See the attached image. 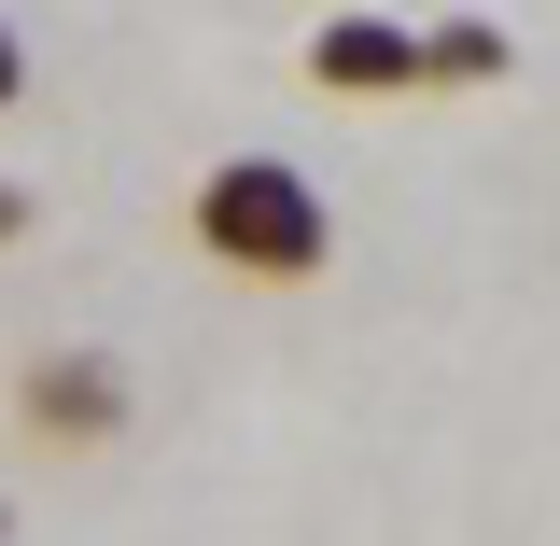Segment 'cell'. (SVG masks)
Wrapping results in <instances>:
<instances>
[{
  "label": "cell",
  "mask_w": 560,
  "mask_h": 546,
  "mask_svg": "<svg viewBox=\"0 0 560 546\" xmlns=\"http://www.w3.org/2000/svg\"><path fill=\"white\" fill-rule=\"evenodd\" d=\"M183 239H197L224 280H267V294H294V280L337 267V210H323L308 169H280V154H224V169H197Z\"/></svg>",
  "instance_id": "6da1fadb"
},
{
  "label": "cell",
  "mask_w": 560,
  "mask_h": 546,
  "mask_svg": "<svg viewBox=\"0 0 560 546\" xmlns=\"http://www.w3.org/2000/svg\"><path fill=\"white\" fill-rule=\"evenodd\" d=\"M14 434L28 449H113L127 434V364L113 350H43L14 379Z\"/></svg>",
  "instance_id": "7a4b0ae2"
},
{
  "label": "cell",
  "mask_w": 560,
  "mask_h": 546,
  "mask_svg": "<svg viewBox=\"0 0 560 546\" xmlns=\"http://www.w3.org/2000/svg\"><path fill=\"white\" fill-rule=\"evenodd\" d=\"M308 84L323 98H407L434 70H420V28H393V14H323L308 28Z\"/></svg>",
  "instance_id": "3957f363"
},
{
  "label": "cell",
  "mask_w": 560,
  "mask_h": 546,
  "mask_svg": "<svg viewBox=\"0 0 560 546\" xmlns=\"http://www.w3.org/2000/svg\"><path fill=\"white\" fill-rule=\"evenodd\" d=\"M420 70H448V84H490V70H504V28L448 14V28H420Z\"/></svg>",
  "instance_id": "277c9868"
},
{
  "label": "cell",
  "mask_w": 560,
  "mask_h": 546,
  "mask_svg": "<svg viewBox=\"0 0 560 546\" xmlns=\"http://www.w3.org/2000/svg\"><path fill=\"white\" fill-rule=\"evenodd\" d=\"M14 98H28V43L0 28V113H14Z\"/></svg>",
  "instance_id": "5b68a950"
},
{
  "label": "cell",
  "mask_w": 560,
  "mask_h": 546,
  "mask_svg": "<svg viewBox=\"0 0 560 546\" xmlns=\"http://www.w3.org/2000/svg\"><path fill=\"white\" fill-rule=\"evenodd\" d=\"M0 239H28V197H14V183H0Z\"/></svg>",
  "instance_id": "8992f818"
},
{
  "label": "cell",
  "mask_w": 560,
  "mask_h": 546,
  "mask_svg": "<svg viewBox=\"0 0 560 546\" xmlns=\"http://www.w3.org/2000/svg\"><path fill=\"white\" fill-rule=\"evenodd\" d=\"M0 533H14V504H0Z\"/></svg>",
  "instance_id": "52a82bcc"
}]
</instances>
